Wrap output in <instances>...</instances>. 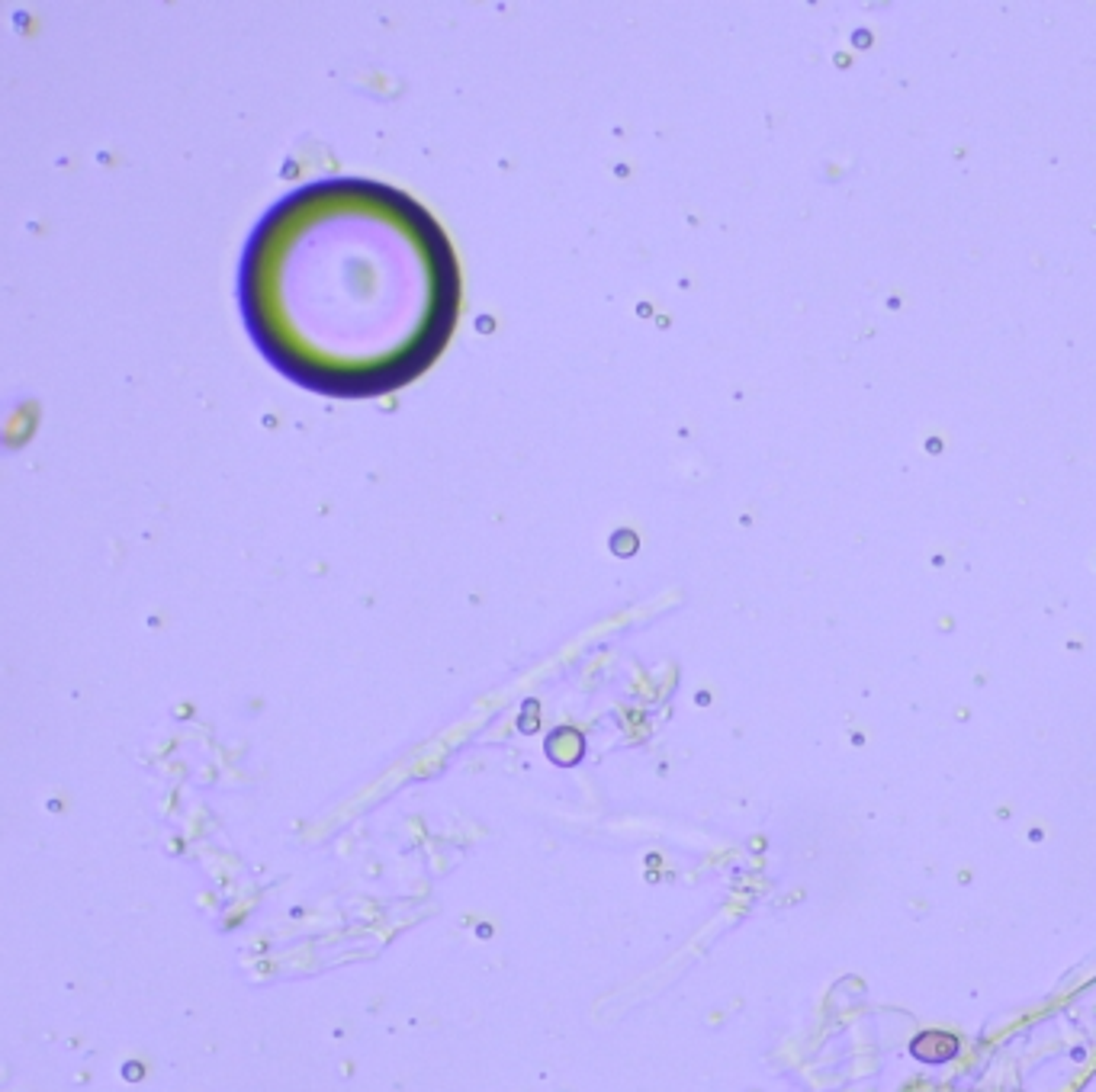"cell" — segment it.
I'll use <instances>...</instances> for the list:
<instances>
[{
  "mask_svg": "<svg viewBox=\"0 0 1096 1092\" xmlns=\"http://www.w3.org/2000/svg\"><path fill=\"white\" fill-rule=\"evenodd\" d=\"M910 1054L923 1064H945V1060L958 1054V1038L949 1035V1031H923V1035L913 1038Z\"/></svg>",
  "mask_w": 1096,
  "mask_h": 1092,
  "instance_id": "cell-2",
  "label": "cell"
},
{
  "mask_svg": "<svg viewBox=\"0 0 1096 1092\" xmlns=\"http://www.w3.org/2000/svg\"><path fill=\"white\" fill-rule=\"evenodd\" d=\"M251 341L328 398L418 380L454 335L460 263L422 202L360 177L315 180L267 209L238 267Z\"/></svg>",
  "mask_w": 1096,
  "mask_h": 1092,
  "instance_id": "cell-1",
  "label": "cell"
}]
</instances>
